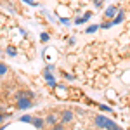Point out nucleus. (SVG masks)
<instances>
[{
	"label": "nucleus",
	"mask_w": 130,
	"mask_h": 130,
	"mask_svg": "<svg viewBox=\"0 0 130 130\" xmlns=\"http://www.w3.org/2000/svg\"><path fill=\"white\" fill-rule=\"evenodd\" d=\"M52 92H54V97L59 99V101L71 99L70 97V85H66V83H57V85L52 89Z\"/></svg>",
	"instance_id": "f257e3e1"
},
{
	"label": "nucleus",
	"mask_w": 130,
	"mask_h": 130,
	"mask_svg": "<svg viewBox=\"0 0 130 130\" xmlns=\"http://www.w3.org/2000/svg\"><path fill=\"white\" fill-rule=\"evenodd\" d=\"M43 59L47 64H56V61L59 59V50L56 47H47L43 52Z\"/></svg>",
	"instance_id": "f03ea898"
},
{
	"label": "nucleus",
	"mask_w": 130,
	"mask_h": 130,
	"mask_svg": "<svg viewBox=\"0 0 130 130\" xmlns=\"http://www.w3.org/2000/svg\"><path fill=\"white\" fill-rule=\"evenodd\" d=\"M56 14H57V18H73L75 10L66 4H57L56 5Z\"/></svg>",
	"instance_id": "7ed1b4c3"
},
{
	"label": "nucleus",
	"mask_w": 130,
	"mask_h": 130,
	"mask_svg": "<svg viewBox=\"0 0 130 130\" xmlns=\"http://www.w3.org/2000/svg\"><path fill=\"white\" fill-rule=\"evenodd\" d=\"M111 118H108L106 115H95L94 116V125L97 128H102V130H108L109 128V123H111Z\"/></svg>",
	"instance_id": "20e7f679"
},
{
	"label": "nucleus",
	"mask_w": 130,
	"mask_h": 130,
	"mask_svg": "<svg viewBox=\"0 0 130 130\" xmlns=\"http://www.w3.org/2000/svg\"><path fill=\"white\" fill-rule=\"evenodd\" d=\"M76 118V115H75V111L73 109H62L59 115V121L62 125H68V123H73Z\"/></svg>",
	"instance_id": "39448f33"
},
{
	"label": "nucleus",
	"mask_w": 130,
	"mask_h": 130,
	"mask_svg": "<svg viewBox=\"0 0 130 130\" xmlns=\"http://www.w3.org/2000/svg\"><path fill=\"white\" fill-rule=\"evenodd\" d=\"M125 19H127V10H125V7H121V5H120L118 10H116V16L111 19V24H113V26H120Z\"/></svg>",
	"instance_id": "423d86ee"
},
{
	"label": "nucleus",
	"mask_w": 130,
	"mask_h": 130,
	"mask_svg": "<svg viewBox=\"0 0 130 130\" xmlns=\"http://www.w3.org/2000/svg\"><path fill=\"white\" fill-rule=\"evenodd\" d=\"M104 99L108 101L109 104L120 102V99H118V92L113 89V87H106V89H104Z\"/></svg>",
	"instance_id": "0eeeda50"
},
{
	"label": "nucleus",
	"mask_w": 130,
	"mask_h": 130,
	"mask_svg": "<svg viewBox=\"0 0 130 130\" xmlns=\"http://www.w3.org/2000/svg\"><path fill=\"white\" fill-rule=\"evenodd\" d=\"M16 108L19 111H28L33 108V101L28 99V97H21V99L16 101Z\"/></svg>",
	"instance_id": "6e6552de"
},
{
	"label": "nucleus",
	"mask_w": 130,
	"mask_h": 130,
	"mask_svg": "<svg viewBox=\"0 0 130 130\" xmlns=\"http://www.w3.org/2000/svg\"><path fill=\"white\" fill-rule=\"evenodd\" d=\"M116 10H118V5H108L104 7V12H102V19H113L116 16Z\"/></svg>",
	"instance_id": "1a4fd4ad"
},
{
	"label": "nucleus",
	"mask_w": 130,
	"mask_h": 130,
	"mask_svg": "<svg viewBox=\"0 0 130 130\" xmlns=\"http://www.w3.org/2000/svg\"><path fill=\"white\" fill-rule=\"evenodd\" d=\"M43 120H45V127H52V125L59 123V113L52 111V113H49V115H47Z\"/></svg>",
	"instance_id": "9d476101"
},
{
	"label": "nucleus",
	"mask_w": 130,
	"mask_h": 130,
	"mask_svg": "<svg viewBox=\"0 0 130 130\" xmlns=\"http://www.w3.org/2000/svg\"><path fill=\"white\" fill-rule=\"evenodd\" d=\"M5 54L9 56V57H16L18 54H19V49H18V45H14V43H9V45H5Z\"/></svg>",
	"instance_id": "9b49d317"
},
{
	"label": "nucleus",
	"mask_w": 130,
	"mask_h": 130,
	"mask_svg": "<svg viewBox=\"0 0 130 130\" xmlns=\"http://www.w3.org/2000/svg\"><path fill=\"white\" fill-rule=\"evenodd\" d=\"M31 125H33L35 128L42 130V128H45V120H43L42 116H33V120H31Z\"/></svg>",
	"instance_id": "f8f14e48"
},
{
	"label": "nucleus",
	"mask_w": 130,
	"mask_h": 130,
	"mask_svg": "<svg viewBox=\"0 0 130 130\" xmlns=\"http://www.w3.org/2000/svg\"><path fill=\"white\" fill-rule=\"evenodd\" d=\"M99 30H101L99 24H89V26L83 30V33H87V35H94V33H97Z\"/></svg>",
	"instance_id": "ddd939ff"
},
{
	"label": "nucleus",
	"mask_w": 130,
	"mask_h": 130,
	"mask_svg": "<svg viewBox=\"0 0 130 130\" xmlns=\"http://www.w3.org/2000/svg\"><path fill=\"white\" fill-rule=\"evenodd\" d=\"M120 76H121V82H123V83L130 85V70H125V71L120 75Z\"/></svg>",
	"instance_id": "4468645a"
},
{
	"label": "nucleus",
	"mask_w": 130,
	"mask_h": 130,
	"mask_svg": "<svg viewBox=\"0 0 130 130\" xmlns=\"http://www.w3.org/2000/svg\"><path fill=\"white\" fill-rule=\"evenodd\" d=\"M99 26H101V30H111V28H113V24H111L109 19H102V23H101Z\"/></svg>",
	"instance_id": "2eb2a0df"
},
{
	"label": "nucleus",
	"mask_w": 130,
	"mask_h": 130,
	"mask_svg": "<svg viewBox=\"0 0 130 130\" xmlns=\"http://www.w3.org/2000/svg\"><path fill=\"white\" fill-rule=\"evenodd\" d=\"M7 73H9V66H7L5 62H2V61H0V76H5Z\"/></svg>",
	"instance_id": "dca6fc26"
},
{
	"label": "nucleus",
	"mask_w": 130,
	"mask_h": 130,
	"mask_svg": "<svg viewBox=\"0 0 130 130\" xmlns=\"http://www.w3.org/2000/svg\"><path fill=\"white\" fill-rule=\"evenodd\" d=\"M49 40H50V33L49 31H42L40 33V42L42 43H47Z\"/></svg>",
	"instance_id": "f3484780"
},
{
	"label": "nucleus",
	"mask_w": 130,
	"mask_h": 130,
	"mask_svg": "<svg viewBox=\"0 0 130 130\" xmlns=\"http://www.w3.org/2000/svg\"><path fill=\"white\" fill-rule=\"evenodd\" d=\"M97 109L99 111H104V113H111L113 108H111L109 104H97Z\"/></svg>",
	"instance_id": "a211bd4d"
},
{
	"label": "nucleus",
	"mask_w": 130,
	"mask_h": 130,
	"mask_svg": "<svg viewBox=\"0 0 130 130\" xmlns=\"http://www.w3.org/2000/svg\"><path fill=\"white\" fill-rule=\"evenodd\" d=\"M61 73H62V76H64L66 80H76V75H75L73 71H70V73H68V71H61Z\"/></svg>",
	"instance_id": "6ab92c4d"
},
{
	"label": "nucleus",
	"mask_w": 130,
	"mask_h": 130,
	"mask_svg": "<svg viewBox=\"0 0 130 130\" xmlns=\"http://www.w3.org/2000/svg\"><path fill=\"white\" fill-rule=\"evenodd\" d=\"M95 9H104V0H90Z\"/></svg>",
	"instance_id": "aec40b11"
},
{
	"label": "nucleus",
	"mask_w": 130,
	"mask_h": 130,
	"mask_svg": "<svg viewBox=\"0 0 130 130\" xmlns=\"http://www.w3.org/2000/svg\"><path fill=\"white\" fill-rule=\"evenodd\" d=\"M82 16H83V23H89V21H90V18L94 16V12H92V10H85V12H83Z\"/></svg>",
	"instance_id": "412c9836"
},
{
	"label": "nucleus",
	"mask_w": 130,
	"mask_h": 130,
	"mask_svg": "<svg viewBox=\"0 0 130 130\" xmlns=\"http://www.w3.org/2000/svg\"><path fill=\"white\" fill-rule=\"evenodd\" d=\"M31 120H33V116H31V115H23V116L19 118L21 123H31Z\"/></svg>",
	"instance_id": "4be33fe9"
},
{
	"label": "nucleus",
	"mask_w": 130,
	"mask_h": 130,
	"mask_svg": "<svg viewBox=\"0 0 130 130\" xmlns=\"http://www.w3.org/2000/svg\"><path fill=\"white\" fill-rule=\"evenodd\" d=\"M61 24H64V26H70V24H73V19L71 18H59Z\"/></svg>",
	"instance_id": "5701e85b"
},
{
	"label": "nucleus",
	"mask_w": 130,
	"mask_h": 130,
	"mask_svg": "<svg viewBox=\"0 0 130 130\" xmlns=\"http://www.w3.org/2000/svg\"><path fill=\"white\" fill-rule=\"evenodd\" d=\"M21 2L26 5H31V7H38V2H35V0H21Z\"/></svg>",
	"instance_id": "b1692460"
},
{
	"label": "nucleus",
	"mask_w": 130,
	"mask_h": 130,
	"mask_svg": "<svg viewBox=\"0 0 130 130\" xmlns=\"http://www.w3.org/2000/svg\"><path fill=\"white\" fill-rule=\"evenodd\" d=\"M64 127H66V125H62V123H56V125H52V127H50V130H64Z\"/></svg>",
	"instance_id": "393cba45"
},
{
	"label": "nucleus",
	"mask_w": 130,
	"mask_h": 130,
	"mask_svg": "<svg viewBox=\"0 0 130 130\" xmlns=\"http://www.w3.org/2000/svg\"><path fill=\"white\" fill-rule=\"evenodd\" d=\"M7 116H9V113H2V111H0V125L5 121V118H7Z\"/></svg>",
	"instance_id": "a878e982"
},
{
	"label": "nucleus",
	"mask_w": 130,
	"mask_h": 130,
	"mask_svg": "<svg viewBox=\"0 0 130 130\" xmlns=\"http://www.w3.org/2000/svg\"><path fill=\"white\" fill-rule=\"evenodd\" d=\"M70 2H71V0H59L57 4H66V5H70Z\"/></svg>",
	"instance_id": "bb28decb"
},
{
	"label": "nucleus",
	"mask_w": 130,
	"mask_h": 130,
	"mask_svg": "<svg viewBox=\"0 0 130 130\" xmlns=\"http://www.w3.org/2000/svg\"><path fill=\"white\" fill-rule=\"evenodd\" d=\"M0 56H2V49H0Z\"/></svg>",
	"instance_id": "cd10ccee"
},
{
	"label": "nucleus",
	"mask_w": 130,
	"mask_h": 130,
	"mask_svg": "<svg viewBox=\"0 0 130 130\" xmlns=\"http://www.w3.org/2000/svg\"><path fill=\"white\" fill-rule=\"evenodd\" d=\"M128 130H130V125H128Z\"/></svg>",
	"instance_id": "c85d7f7f"
}]
</instances>
